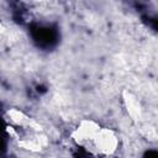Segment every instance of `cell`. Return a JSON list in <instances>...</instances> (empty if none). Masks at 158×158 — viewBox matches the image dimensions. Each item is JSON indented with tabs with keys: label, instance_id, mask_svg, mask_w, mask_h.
Wrapping results in <instances>:
<instances>
[{
	"label": "cell",
	"instance_id": "obj_1",
	"mask_svg": "<svg viewBox=\"0 0 158 158\" xmlns=\"http://www.w3.org/2000/svg\"><path fill=\"white\" fill-rule=\"evenodd\" d=\"M101 127L102 126L94 118H83L73 128L70 138L77 146H86L93 143Z\"/></svg>",
	"mask_w": 158,
	"mask_h": 158
},
{
	"label": "cell",
	"instance_id": "obj_2",
	"mask_svg": "<svg viewBox=\"0 0 158 158\" xmlns=\"http://www.w3.org/2000/svg\"><path fill=\"white\" fill-rule=\"evenodd\" d=\"M93 146L100 156H112L120 146V136L111 127H101L93 141Z\"/></svg>",
	"mask_w": 158,
	"mask_h": 158
},
{
	"label": "cell",
	"instance_id": "obj_3",
	"mask_svg": "<svg viewBox=\"0 0 158 158\" xmlns=\"http://www.w3.org/2000/svg\"><path fill=\"white\" fill-rule=\"evenodd\" d=\"M5 117H6V121L15 127H31L37 131L40 130L37 122L35 120H32L26 112H23L22 110L17 109V107L7 109L5 112Z\"/></svg>",
	"mask_w": 158,
	"mask_h": 158
},
{
	"label": "cell",
	"instance_id": "obj_4",
	"mask_svg": "<svg viewBox=\"0 0 158 158\" xmlns=\"http://www.w3.org/2000/svg\"><path fill=\"white\" fill-rule=\"evenodd\" d=\"M122 102H123V107L126 110V114L128 115V117L133 121H138L142 117V105L141 101L138 100V98L128 91V90H123L122 91Z\"/></svg>",
	"mask_w": 158,
	"mask_h": 158
}]
</instances>
